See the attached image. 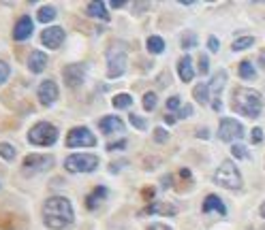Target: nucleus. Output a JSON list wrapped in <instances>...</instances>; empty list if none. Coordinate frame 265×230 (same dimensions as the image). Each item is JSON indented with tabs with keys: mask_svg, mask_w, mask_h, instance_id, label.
<instances>
[{
	"mask_svg": "<svg viewBox=\"0 0 265 230\" xmlns=\"http://www.w3.org/2000/svg\"><path fill=\"white\" fill-rule=\"evenodd\" d=\"M43 224L52 230H62L73 224V205L64 196H52L43 205Z\"/></svg>",
	"mask_w": 265,
	"mask_h": 230,
	"instance_id": "1",
	"label": "nucleus"
},
{
	"mask_svg": "<svg viewBox=\"0 0 265 230\" xmlns=\"http://www.w3.org/2000/svg\"><path fill=\"white\" fill-rule=\"evenodd\" d=\"M231 107H233V111L242 113L246 117H259L261 109H263L261 94L250 88H237V90H233Z\"/></svg>",
	"mask_w": 265,
	"mask_h": 230,
	"instance_id": "2",
	"label": "nucleus"
},
{
	"mask_svg": "<svg viewBox=\"0 0 265 230\" xmlns=\"http://www.w3.org/2000/svg\"><path fill=\"white\" fill-rule=\"evenodd\" d=\"M214 184H218L225 190H239L242 188V175L231 160H225L218 166V171L214 173Z\"/></svg>",
	"mask_w": 265,
	"mask_h": 230,
	"instance_id": "3",
	"label": "nucleus"
},
{
	"mask_svg": "<svg viewBox=\"0 0 265 230\" xmlns=\"http://www.w3.org/2000/svg\"><path fill=\"white\" fill-rule=\"evenodd\" d=\"M126 47L122 43H114V47L107 49V77L109 79H118L124 75L126 70Z\"/></svg>",
	"mask_w": 265,
	"mask_h": 230,
	"instance_id": "4",
	"label": "nucleus"
},
{
	"mask_svg": "<svg viewBox=\"0 0 265 230\" xmlns=\"http://www.w3.org/2000/svg\"><path fill=\"white\" fill-rule=\"evenodd\" d=\"M28 141L32 145H41V147L54 145L58 141V128L50 122H39L28 130Z\"/></svg>",
	"mask_w": 265,
	"mask_h": 230,
	"instance_id": "5",
	"label": "nucleus"
},
{
	"mask_svg": "<svg viewBox=\"0 0 265 230\" xmlns=\"http://www.w3.org/2000/svg\"><path fill=\"white\" fill-rule=\"evenodd\" d=\"M99 166V156L94 154H71L64 160V168L69 173H92Z\"/></svg>",
	"mask_w": 265,
	"mask_h": 230,
	"instance_id": "6",
	"label": "nucleus"
},
{
	"mask_svg": "<svg viewBox=\"0 0 265 230\" xmlns=\"http://www.w3.org/2000/svg\"><path fill=\"white\" fill-rule=\"evenodd\" d=\"M54 166V156L50 154H30L24 158L21 171L24 175H34V173H45Z\"/></svg>",
	"mask_w": 265,
	"mask_h": 230,
	"instance_id": "7",
	"label": "nucleus"
},
{
	"mask_svg": "<svg viewBox=\"0 0 265 230\" xmlns=\"http://www.w3.org/2000/svg\"><path fill=\"white\" fill-rule=\"evenodd\" d=\"M96 145V137L86 128V126H77L69 132L67 137V147H94Z\"/></svg>",
	"mask_w": 265,
	"mask_h": 230,
	"instance_id": "8",
	"label": "nucleus"
},
{
	"mask_svg": "<svg viewBox=\"0 0 265 230\" xmlns=\"http://www.w3.org/2000/svg\"><path fill=\"white\" fill-rule=\"evenodd\" d=\"M242 137H244V126L242 124L235 122V119H231V117L220 119V126H218V139L220 141L231 143V141H237Z\"/></svg>",
	"mask_w": 265,
	"mask_h": 230,
	"instance_id": "9",
	"label": "nucleus"
},
{
	"mask_svg": "<svg viewBox=\"0 0 265 230\" xmlns=\"http://www.w3.org/2000/svg\"><path fill=\"white\" fill-rule=\"evenodd\" d=\"M62 77L69 88H79L86 79V64H69L62 68Z\"/></svg>",
	"mask_w": 265,
	"mask_h": 230,
	"instance_id": "10",
	"label": "nucleus"
},
{
	"mask_svg": "<svg viewBox=\"0 0 265 230\" xmlns=\"http://www.w3.org/2000/svg\"><path fill=\"white\" fill-rule=\"evenodd\" d=\"M37 96H39V103H41L43 107H52V105L58 100V96H60L56 81L45 79L41 86H39V90H37Z\"/></svg>",
	"mask_w": 265,
	"mask_h": 230,
	"instance_id": "11",
	"label": "nucleus"
},
{
	"mask_svg": "<svg viewBox=\"0 0 265 230\" xmlns=\"http://www.w3.org/2000/svg\"><path fill=\"white\" fill-rule=\"evenodd\" d=\"M41 43H43L45 47H50V49H58V47L64 43V30L60 28V26L45 28L43 34H41Z\"/></svg>",
	"mask_w": 265,
	"mask_h": 230,
	"instance_id": "12",
	"label": "nucleus"
},
{
	"mask_svg": "<svg viewBox=\"0 0 265 230\" xmlns=\"http://www.w3.org/2000/svg\"><path fill=\"white\" fill-rule=\"evenodd\" d=\"M32 30H34V23L28 15H21L15 23V28H13V39L15 41H26L32 36Z\"/></svg>",
	"mask_w": 265,
	"mask_h": 230,
	"instance_id": "13",
	"label": "nucleus"
},
{
	"mask_svg": "<svg viewBox=\"0 0 265 230\" xmlns=\"http://www.w3.org/2000/svg\"><path fill=\"white\" fill-rule=\"evenodd\" d=\"M154 213H161V215H175L178 207L169 202H152L150 207H146L143 211H139V215H154Z\"/></svg>",
	"mask_w": 265,
	"mask_h": 230,
	"instance_id": "14",
	"label": "nucleus"
},
{
	"mask_svg": "<svg viewBox=\"0 0 265 230\" xmlns=\"http://www.w3.org/2000/svg\"><path fill=\"white\" fill-rule=\"evenodd\" d=\"M99 128L103 130V135H112V132L124 130V124H122V119H120V117H116V115H107V117H103L101 122H99Z\"/></svg>",
	"mask_w": 265,
	"mask_h": 230,
	"instance_id": "15",
	"label": "nucleus"
},
{
	"mask_svg": "<svg viewBox=\"0 0 265 230\" xmlns=\"http://www.w3.org/2000/svg\"><path fill=\"white\" fill-rule=\"evenodd\" d=\"M47 66V56L43 52H30V58H28V68L30 72H34V75H39V72H43Z\"/></svg>",
	"mask_w": 265,
	"mask_h": 230,
	"instance_id": "16",
	"label": "nucleus"
},
{
	"mask_svg": "<svg viewBox=\"0 0 265 230\" xmlns=\"http://www.w3.org/2000/svg\"><path fill=\"white\" fill-rule=\"evenodd\" d=\"M178 75H180V79H182L184 83L192 81V77H195V70H192V60L188 56L180 58V62H178Z\"/></svg>",
	"mask_w": 265,
	"mask_h": 230,
	"instance_id": "17",
	"label": "nucleus"
},
{
	"mask_svg": "<svg viewBox=\"0 0 265 230\" xmlns=\"http://www.w3.org/2000/svg\"><path fill=\"white\" fill-rule=\"evenodd\" d=\"M201 211H203V213L216 211V213H220V215H225V213H227V209H225L223 200H220L218 196H216V194H210L206 200H203V207H201Z\"/></svg>",
	"mask_w": 265,
	"mask_h": 230,
	"instance_id": "18",
	"label": "nucleus"
},
{
	"mask_svg": "<svg viewBox=\"0 0 265 230\" xmlns=\"http://www.w3.org/2000/svg\"><path fill=\"white\" fill-rule=\"evenodd\" d=\"M86 13H88L90 17H99V19H103V21L109 19V13L105 11V5H103V3H88V5H86Z\"/></svg>",
	"mask_w": 265,
	"mask_h": 230,
	"instance_id": "19",
	"label": "nucleus"
},
{
	"mask_svg": "<svg viewBox=\"0 0 265 230\" xmlns=\"http://www.w3.org/2000/svg\"><path fill=\"white\" fill-rule=\"evenodd\" d=\"M105 196H107V190H105V188L92 190L90 194H88V198H86V207H88V209H96V207H99V202H103Z\"/></svg>",
	"mask_w": 265,
	"mask_h": 230,
	"instance_id": "20",
	"label": "nucleus"
},
{
	"mask_svg": "<svg viewBox=\"0 0 265 230\" xmlns=\"http://www.w3.org/2000/svg\"><path fill=\"white\" fill-rule=\"evenodd\" d=\"M146 49H148L150 54H163V52H165V41L161 39V36H148Z\"/></svg>",
	"mask_w": 265,
	"mask_h": 230,
	"instance_id": "21",
	"label": "nucleus"
},
{
	"mask_svg": "<svg viewBox=\"0 0 265 230\" xmlns=\"http://www.w3.org/2000/svg\"><path fill=\"white\" fill-rule=\"evenodd\" d=\"M225 83H227V72H225V70H218V72L214 75V79L210 81V90H212L214 94H220L223 88H225Z\"/></svg>",
	"mask_w": 265,
	"mask_h": 230,
	"instance_id": "22",
	"label": "nucleus"
},
{
	"mask_svg": "<svg viewBox=\"0 0 265 230\" xmlns=\"http://www.w3.org/2000/svg\"><path fill=\"white\" fill-rule=\"evenodd\" d=\"M208 90H210V86H203V83L195 86V90H192V96H195V100H197V103H201V105H206V103L210 100Z\"/></svg>",
	"mask_w": 265,
	"mask_h": 230,
	"instance_id": "23",
	"label": "nucleus"
},
{
	"mask_svg": "<svg viewBox=\"0 0 265 230\" xmlns=\"http://www.w3.org/2000/svg\"><path fill=\"white\" fill-rule=\"evenodd\" d=\"M112 105L116 109H126V107L132 105V96L130 94H116L114 98H112Z\"/></svg>",
	"mask_w": 265,
	"mask_h": 230,
	"instance_id": "24",
	"label": "nucleus"
},
{
	"mask_svg": "<svg viewBox=\"0 0 265 230\" xmlns=\"http://www.w3.org/2000/svg\"><path fill=\"white\" fill-rule=\"evenodd\" d=\"M255 43V36H239V39H235L233 41V52H244V49H248V47Z\"/></svg>",
	"mask_w": 265,
	"mask_h": 230,
	"instance_id": "25",
	"label": "nucleus"
},
{
	"mask_svg": "<svg viewBox=\"0 0 265 230\" xmlns=\"http://www.w3.org/2000/svg\"><path fill=\"white\" fill-rule=\"evenodd\" d=\"M37 19H39L41 23H50V21H54V19H56V9H54V7H43V9H39Z\"/></svg>",
	"mask_w": 265,
	"mask_h": 230,
	"instance_id": "26",
	"label": "nucleus"
},
{
	"mask_svg": "<svg viewBox=\"0 0 265 230\" xmlns=\"http://www.w3.org/2000/svg\"><path fill=\"white\" fill-rule=\"evenodd\" d=\"M239 77L242 79H255V66H252L250 60H244V62L239 64Z\"/></svg>",
	"mask_w": 265,
	"mask_h": 230,
	"instance_id": "27",
	"label": "nucleus"
},
{
	"mask_svg": "<svg viewBox=\"0 0 265 230\" xmlns=\"http://www.w3.org/2000/svg\"><path fill=\"white\" fill-rule=\"evenodd\" d=\"M0 156H3L5 160H13L15 158V147L9 143H0Z\"/></svg>",
	"mask_w": 265,
	"mask_h": 230,
	"instance_id": "28",
	"label": "nucleus"
},
{
	"mask_svg": "<svg viewBox=\"0 0 265 230\" xmlns=\"http://www.w3.org/2000/svg\"><path fill=\"white\" fill-rule=\"evenodd\" d=\"M231 156H233V158H237V160H246V158H250V154L246 151L244 145H233V147H231Z\"/></svg>",
	"mask_w": 265,
	"mask_h": 230,
	"instance_id": "29",
	"label": "nucleus"
},
{
	"mask_svg": "<svg viewBox=\"0 0 265 230\" xmlns=\"http://www.w3.org/2000/svg\"><path fill=\"white\" fill-rule=\"evenodd\" d=\"M154 107H156V94L154 92H146V94H143V109H146V111H152Z\"/></svg>",
	"mask_w": 265,
	"mask_h": 230,
	"instance_id": "30",
	"label": "nucleus"
},
{
	"mask_svg": "<svg viewBox=\"0 0 265 230\" xmlns=\"http://www.w3.org/2000/svg\"><path fill=\"white\" fill-rule=\"evenodd\" d=\"M11 228H13V215L0 213V230H11Z\"/></svg>",
	"mask_w": 265,
	"mask_h": 230,
	"instance_id": "31",
	"label": "nucleus"
},
{
	"mask_svg": "<svg viewBox=\"0 0 265 230\" xmlns=\"http://www.w3.org/2000/svg\"><path fill=\"white\" fill-rule=\"evenodd\" d=\"M195 45H197V36L192 32H184L182 34V47L184 49H190V47H195Z\"/></svg>",
	"mask_w": 265,
	"mask_h": 230,
	"instance_id": "32",
	"label": "nucleus"
},
{
	"mask_svg": "<svg viewBox=\"0 0 265 230\" xmlns=\"http://www.w3.org/2000/svg\"><path fill=\"white\" fill-rule=\"evenodd\" d=\"M9 75H11V66L5 62V60H0V86H3V83H7Z\"/></svg>",
	"mask_w": 265,
	"mask_h": 230,
	"instance_id": "33",
	"label": "nucleus"
},
{
	"mask_svg": "<svg viewBox=\"0 0 265 230\" xmlns=\"http://www.w3.org/2000/svg\"><path fill=\"white\" fill-rule=\"evenodd\" d=\"M130 124L132 126H135L137 130H146V119H143V117H139V115H135V113H130Z\"/></svg>",
	"mask_w": 265,
	"mask_h": 230,
	"instance_id": "34",
	"label": "nucleus"
},
{
	"mask_svg": "<svg viewBox=\"0 0 265 230\" xmlns=\"http://www.w3.org/2000/svg\"><path fill=\"white\" fill-rule=\"evenodd\" d=\"M167 139H169V132L165 128H154V141L156 143H165Z\"/></svg>",
	"mask_w": 265,
	"mask_h": 230,
	"instance_id": "35",
	"label": "nucleus"
},
{
	"mask_svg": "<svg viewBox=\"0 0 265 230\" xmlns=\"http://www.w3.org/2000/svg\"><path fill=\"white\" fill-rule=\"evenodd\" d=\"M208 70H210L208 56H199V72H201V75H208Z\"/></svg>",
	"mask_w": 265,
	"mask_h": 230,
	"instance_id": "36",
	"label": "nucleus"
},
{
	"mask_svg": "<svg viewBox=\"0 0 265 230\" xmlns=\"http://www.w3.org/2000/svg\"><path fill=\"white\" fill-rule=\"evenodd\" d=\"M190 115H192V107H190V105L180 107V111H178V119H184V117H190Z\"/></svg>",
	"mask_w": 265,
	"mask_h": 230,
	"instance_id": "37",
	"label": "nucleus"
},
{
	"mask_svg": "<svg viewBox=\"0 0 265 230\" xmlns=\"http://www.w3.org/2000/svg\"><path fill=\"white\" fill-rule=\"evenodd\" d=\"M250 141H252V143H255V145H257V143H261V141H263V130H261V128H252V135H250Z\"/></svg>",
	"mask_w": 265,
	"mask_h": 230,
	"instance_id": "38",
	"label": "nucleus"
},
{
	"mask_svg": "<svg viewBox=\"0 0 265 230\" xmlns=\"http://www.w3.org/2000/svg\"><path fill=\"white\" fill-rule=\"evenodd\" d=\"M167 109H169V111H175V109H178V111H180V98H178V96H171V98L167 100Z\"/></svg>",
	"mask_w": 265,
	"mask_h": 230,
	"instance_id": "39",
	"label": "nucleus"
},
{
	"mask_svg": "<svg viewBox=\"0 0 265 230\" xmlns=\"http://www.w3.org/2000/svg\"><path fill=\"white\" fill-rule=\"evenodd\" d=\"M124 145H126V141L122 139V141H118V143H109V145H107V149H109V151H116V149H124Z\"/></svg>",
	"mask_w": 265,
	"mask_h": 230,
	"instance_id": "40",
	"label": "nucleus"
},
{
	"mask_svg": "<svg viewBox=\"0 0 265 230\" xmlns=\"http://www.w3.org/2000/svg\"><path fill=\"white\" fill-rule=\"evenodd\" d=\"M208 47H210V52H218V39H216V36H210L208 39Z\"/></svg>",
	"mask_w": 265,
	"mask_h": 230,
	"instance_id": "41",
	"label": "nucleus"
},
{
	"mask_svg": "<svg viewBox=\"0 0 265 230\" xmlns=\"http://www.w3.org/2000/svg\"><path fill=\"white\" fill-rule=\"evenodd\" d=\"M141 196L146 198V200L154 198V188H143V190H141Z\"/></svg>",
	"mask_w": 265,
	"mask_h": 230,
	"instance_id": "42",
	"label": "nucleus"
},
{
	"mask_svg": "<svg viewBox=\"0 0 265 230\" xmlns=\"http://www.w3.org/2000/svg\"><path fill=\"white\" fill-rule=\"evenodd\" d=\"M159 86H169V72H161V77H159Z\"/></svg>",
	"mask_w": 265,
	"mask_h": 230,
	"instance_id": "43",
	"label": "nucleus"
},
{
	"mask_svg": "<svg viewBox=\"0 0 265 230\" xmlns=\"http://www.w3.org/2000/svg\"><path fill=\"white\" fill-rule=\"evenodd\" d=\"M148 230H173V228L165 226V224H150V226H148Z\"/></svg>",
	"mask_w": 265,
	"mask_h": 230,
	"instance_id": "44",
	"label": "nucleus"
},
{
	"mask_svg": "<svg viewBox=\"0 0 265 230\" xmlns=\"http://www.w3.org/2000/svg\"><path fill=\"white\" fill-rule=\"evenodd\" d=\"M195 135H197L199 139H208V137H210V132H208V128H199V130L195 132Z\"/></svg>",
	"mask_w": 265,
	"mask_h": 230,
	"instance_id": "45",
	"label": "nucleus"
},
{
	"mask_svg": "<svg viewBox=\"0 0 265 230\" xmlns=\"http://www.w3.org/2000/svg\"><path fill=\"white\" fill-rule=\"evenodd\" d=\"M135 9H139V13H143V9H150V3H135Z\"/></svg>",
	"mask_w": 265,
	"mask_h": 230,
	"instance_id": "46",
	"label": "nucleus"
},
{
	"mask_svg": "<svg viewBox=\"0 0 265 230\" xmlns=\"http://www.w3.org/2000/svg\"><path fill=\"white\" fill-rule=\"evenodd\" d=\"M161 181H163V188H169L171 186V175H165Z\"/></svg>",
	"mask_w": 265,
	"mask_h": 230,
	"instance_id": "47",
	"label": "nucleus"
},
{
	"mask_svg": "<svg viewBox=\"0 0 265 230\" xmlns=\"http://www.w3.org/2000/svg\"><path fill=\"white\" fill-rule=\"evenodd\" d=\"M212 107H214V111H220V109H223V103H220V98H216V100L212 103Z\"/></svg>",
	"mask_w": 265,
	"mask_h": 230,
	"instance_id": "48",
	"label": "nucleus"
},
{
	"mask_svg": "<svg viewBox=\"0 0 265 230\" xmlns=\"http://www.w3.org/2000/svg\"><path fill=\"white\" fill-rule=\"evenodd\" d=\"M180 177H182V179H190V171H188V168H182V171H180Z\"/></svg>",
	"mask_w": 265,
	"mask_h": 230,
	"instance_id": "49",
	"label": "nucleus"
},
{
	"mask_svg": "<svg viewBox=\"0 0 265 230\" xmlns=\"http://www.w3.org/2000/svg\"><path fill=\"white\" fill-rule=\"evenodd\" d=\"M163 119H165L167 124H175V119H178V117H175V115H165Z\"/></svg>",
	"mask_w": 265,
	"mask_h": 230,
	"instance_id": "50",
	"label": "nucleus"
},
{
	"mask_svg": "<svg viewBox=\"0 0 265 230\" xmlns=\"http://www.w3.org/2000/svg\"><path fill=\"white\" fill-rule=\"evenodd\" d=\"M126 3H124V0H114V3H112V7L114 9H120V7H124Z\"/></svg>",
	"mask_w": 265,
	"mask_h": 230,
	"instance_id": "51",
	"label": "nucleus"
},
{
	"mask_svg": "<svg viewBox=\"0 0 265 230\" xmlns=\"http://www.w3.org/2000/svg\"><path fill=\"white\" fill-rule=\"evenodd\" d=\"M259 64H261V66H263V68H265V52H263V54H261V56H259Z\"/></svg>",
	"mask_w": 265,
	"mask_h": 230,
	"instance_id": "52",
	"label": "nucleus"
},
{
	"mask_svg": "<svg viewBox=\"0 0 265 230\" xmlns=\"http://www.w3.org/2000/svg\"><path fill=\"white\" fill-rule=\"evenodd\" d=\"M261 217H265V202L261 205Z\"/></svg>",
	"mask_w": 265,
	"mask_h": 230,
	"instance_id": "53",
	"label": "nucleus"
}]
</instances>
